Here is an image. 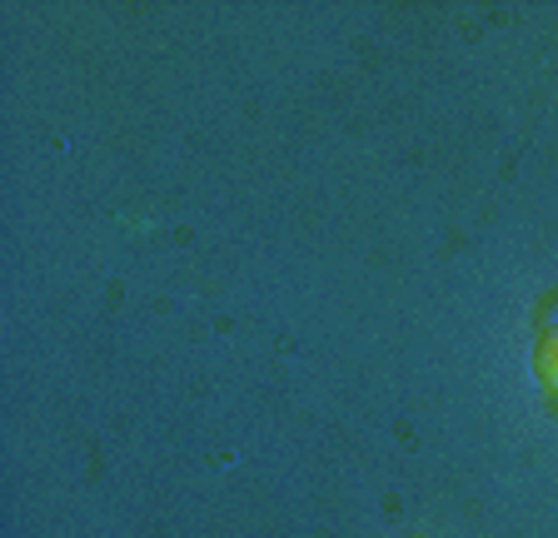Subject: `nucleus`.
Wrapping results in <instances>:
<instances>
[{
  "instance_id": "f257e3e1",
  "label": "nucleus",
  "mask_w": 558,
  "mask_h": 538,
  "mask_svg": "<svg viewBox=\"0 0 558 538\" xmlns=\"http://www.w3.org/2000/svg\"><path fill=\"white\" fill-rule=\"evenodd\" d=\"M534 375H538V384H544L548 394L558 399V325H548L544 340H538V350H534Z\"/></svg>"
}]
</instances>
